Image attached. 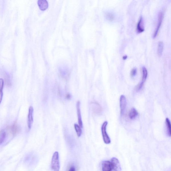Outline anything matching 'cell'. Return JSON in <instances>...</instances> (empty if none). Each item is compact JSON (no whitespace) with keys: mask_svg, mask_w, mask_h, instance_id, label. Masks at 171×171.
Returning <instances> with one entry per match:
<instances>
[{"mask_svg":"<svg viewBox=\"0 0 171 171\" xmlns=\"http://www.w3.org/2000/svg\"><path fill=\"white\" fill-rule=\"evenodd\" d=\"M51 168L52 171H59L60 164H59V156L58 152H55L53 153L52 157Z\"/></svg>","mask_w":171,"mask_h":171,"instance_id":"obj_1","label":"cell"},{"mask_svg":"<svg viewBox=\"0 0 171 171\" xmlns=\"http://www.w3.org/2000/svg\"><path fill=\"white\" fill-rule=\"evenodd\" d=\"M108 122L105 121L103 123L101 127V131L104 141L106 144H109L111 143V140L107 132V126Z\"/></svg>","mask_w":171,"mask_h":171,"instance_id":"obj_2","label":"cell"},{"mask_svg":"<svg viewBox=\"0 0 171 171\" xmlns=\"http://www.w3.org/2000/svg\"><path fill=\"white\" fill-rule=\"evenodd\" d=\"M142 72H143V77L141 83L138 85L136 87V91H139L143 88L144 83L146 81L148 75V72L147 68L145 67H143L142 68Z\"/></svg>","mask_w":171,"mask_h":171,"instance_id":"obj_3","label":"cell"},{"mask_svg":"<svg viewBox=\"0 0 171 171\" xmlns=\"http://www.w3.org/2000/svg\"><path fill=\"white\" fill-rule=\"evenodd\" d=\"M164 17V12L163 11H160L158 13V23H157L156 28L154 32L153 36L154 38H156L158 33L159 29H160L161 27V24H162Z\"/></svg>","mask_w":171,"mask_h":171,"instance_id":"obj_4","label":"cell"},{"mask_svg":"<svg viewBox=\"0 0 171 171\" xmlns=\"http://www.w3.org/2000/svg\"><path fill=\"white\" fill-rule=\"evenodd\" d=\"M34 110L33 108L31 106H30L29 108L27 121L28 128L29 130L31 129L33 123Z\"/></svg>","mask_w":171,"mask_h":171,"instance_id":"obj_5","label":"cell"},{"mask_svg":"<svg viewBox=\"0 0 171 171\" xmlns=\"http://www.w3.org/2000/svg\"><path fill=\"white\" fill-rule=\"evenodd\" d=\"M120 106L121 114V115H123L125 112L127 106L126 99L124 95L121 96L120 98Z\"/></svg>","mask_w":171,"mask_h":171,"instance_id":"obj_6","label":"cell"},{"mask_svg":"<svg viewBox=\"0 0 171 171\" xmlns=\"http://www.w3.org/2000/svg\"><path fill=\"white\" fill-rule=\"evenodd\" d=\"M112 169L115 171H121L122 169L118 159L115 157H113L111 161Z\"/></svg>","mask_w":171,"mask_h":171,"instance_id":"obj_7","label":"cell"},{"mask_svg":"<svg viewBox=\"0 0 171 171\" xmlns=\"http://www.w3.org/2000/svg\"><path fill=\"white\" fill-rule=\"evenodd\" d=\"M7 129L11 134L15 136L18 133L20 128L16 123H14L12 125L7 127Z\"/></svg>","mask_w":171,"mask_h":171,"instance_id":"obj_8","label":"cell"},{"mask_svg":"<svg viewBox=\"0 0 171 171\" xmlns=\"http://www.w3.org/2000/svg\"><path fill=\"white\" fill-rule=\"evenodd\" d=\"M80 104V101H78L77 103L76 107L79 125L80 127L82 128L83 127V123L81 111Z\"/></svg>","mask_w":171,"mask_h":171,"instance_id":"obj_9","label":"cell"},{"mask_svg":"<svg viewBox=\"0 0 171 171\" xmlns=\"http://www.w3.org/2000/svg\"><path fill=\"white\" fill-rule=\"evenodd\" d=\"M91 106L93 112L97 114H100L102 112V108L98 103L93 102L91 103Z\"/></svg>","mask_w":171,"mask_h":171,"instance_id":"obj_10","label":"cell"},{"mask_svg":"<svg viewBox=\"0 0 171 171\" xmlns=\"http://www.w3.org/2000/svg\"><path fill=\"white\" fill-rule=\"evenodd\" d=\"M102 171H111L112 170L111 162L109 161H103L102 164Z\"/></svg>","mask_w":171,"mask_h":171,"instance_id":"obj_11","label":"cell"},{"mask_svg":"<svg viewBox=\"0 0 171 171\" xmlns=\"http://www.w3.org/2000/svg\"><path fill=\"white\" fill-rule=\"evenodd\" d=\"M137 32L138 33H141L145 30V29L143 26V17H140L137 24Z\"/></svg>","mask_w":171,"mask_h":171,"instance_id":"obj_12","label":"cell"},{"mask_svg":"<svg viewBox=\"0 0 171 171\" xmlns=\"http://www.w3.org/2000/svg\"><path fill=\"white\" fill-rule=\"evenodd\" d=\"M38 3L40 9L42 11L46 10L48 7V3L46 0H39Z\"/></svg>","mask_w":171,"mask_h":171,"instance_id":"obj_13","label":"cell"},{"mask_svg":"<svg viewBox=\"0 0 171 171\" xmlns=\"http://www.w3.org/2000/svg\"><path fill=\"white\" fill-rule=\"evenodd\" d=\"M138 115V113L135 108H132L130 110L128 116L130 120H134L135 119Z\"/></svg>","mask_w":171,"mask_h":171,"instance_id":"obj_14","label":"cell"},{"mask_svg":"<svg viewBox=\"0 0 171 171\" xmlns=\"http://www.w3.org/2000/svg\"><path fill=\"white\" fill-rule=\"evenodd\" d=\"M4 82L2 78H0V104L1 102L3 96V89Z\"/></svg>","mask_w":171,"mask_h":171,"instance_id":"obj_15","label":"cell"},{"mask_svg":"<svg viewBox=\"0 0 171 171\" xmlns=\"http://www.w3.org/2000/svg\"><path fill=\"white\" fill-rule=\"evenodd\" d=\"M164 44L163 42L160 41L159 42L158 49H157V53L159 56H161L164 50Z\"/></svg>","mask_w":171,"mask_h":171,"instance_id":"obj_16","label":"cell"},{"mask_svg":"<svg viewBox=\"0 0 171 171\" xmlns=\"http://www.w3.org/2000/svg\"><path fill=\"white\" fill-rule=\"evenodd\" d=\"M6 136L7 134L5 131L4 129L1 130L0 131V145L5 141Z\"/></svg>","mask_w":171,"mask_h":171,"instance_id":"obj_17","label":"cell"},{"mask_svg":"<svg viewBox=\"0 0 171 171\" xmlns=\"http://www.w3.org/2000/svg\"><path fill=\"white\" fill-rule=\"evenodd\" d=\"M166 126L167 134L168 136H170L171 135V124L170 121L168 118L166 119Z\"/></svg>","mask_w":171,"mask_h":171,"instance_id":"obj_18","label":"cell"},{"mask_svg":"<svg viewBox=\"0 0 171 171\" xmlns=\"http://www.w3.org/2000/svg\"><path fill=\"white\" fill-rule=\"evenodd\" d=\"M74 127L77 135L78 137H80L82 135V130L81 128L80 127L79 125L76 124H74Z\"/></svg>","mask_w":171,"mask_h":171,"instance_id":"obj_19","label":"cell"},{"mask_svg":"<svg viewBox=\"0 0 171 171\" xmlns=\"http://www.w3.org/2000/svg\"><path fill=\"white\" fill-rule=\"evenodd\" d=\"M60 72L61 75L64 78H66L68 76L69 71L67 68H61L60 69Z\"/></svg>","mask_w":171,"mask_h":171,"instance_id":"obj_20","label":"cell"},{"mask_svg":"<svg viewBox=\"0 0 171 171\" xmlns=\"http://www.w3.org/2000/svg\"><path fill=\"white\" fill-rule=\"evenodd\" d=\"M106 17L107 19L110 22H112L115 19V16L114 14L110 12H108L106 14Z\"/></svg>","mask_w":171,"mask_h":171,"instance_id":"obj_21","label":"cell"},{"mask_svg":"<svg viewBox=\"0 0 171 171\" xmlns=\"http://www.w3.org/2000/svg\"><path fill=\"white\" fill-rule=\"evenodd\" d=\"M137 70L135 68H133L132 69L131 72V76L132 77H134L137 74Z\"/></svg>","mask_w":171,"mask_h":171,"instance_id":"obj_22","label":"cell"},{"mask_svg":"<svg viewBox=\"0 0 171 171\" xmlns=\"http://www.w3.org/2000/svg\"><path fill=\"white\" fill-rule=\"evenodd\" d=\"M67 171H76V167L74 165H71L69 167Z\"/></svg>","mask_w":171,"mask_h":171,"instance_id":"obj_23","label":"cell"},{"mask_svg":"<svg viewBox=\"0 0 171 171\" xmlns=\"http://www.w3.org/2000/svg\"><path fill=\"white\" fill-rule=\"evenodd\" d=\"M66 98L67 99L70 100L71 99V96L70 94H68L66 95Z\"/></svg>","mask_w":171,"mask_h":171,"instance_id":"obj_24","label":"cell"},{"mask_svg":"<svg viewBox=\"0 0 171 171\" xmlns=\"http://www.w3.org/2000/svg\"><path fill=\"white\" fill-rule=\"evenodd\" d=\"M127 56L126 55H124V56L123 57V59H124V60H125V59H127Z\"/></svg>","mask_w":171,"mask_h":171,"instance_id":"obj_25","label":"cell"}]
</instances>
